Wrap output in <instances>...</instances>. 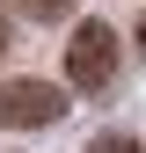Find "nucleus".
<instances>
[{
  "label": "nucleus",
  "instance_id": "obj_6",
  "mask_svg": "<svg viewBox=\"0 0 146 153\" xmlns=\"http://www.w3.org/2000/svg\"><path fill=\"white\" fill-rule=\"evenodd\" d=\"M139 59H146V15H139Z\"/></svg>",
  "mask_w": 146,
  "mask_h": 153
},
{
  "label": "nucleus",
  "instance_id": "obj_5",
  "mask_svg": "<svg viewBox=\"0 0 146 153\" xmlns=\"http://www.w3.org/2000/svg\"><path fill=\"white\" fill-rule=\"evenodd\" d=\"M7 44H15V29H7V15H0V59H7Z\"/></svg>",
  "mask_w": 146,
  "mask_h": 153
},
{
  "label": "nucleus",
  "instance_id": "obj_1",
  "mask_svg": "<svg viewBox=\"0 0 146 153\" xmlns=\"http://www.w3.org/2000/svg\"><path fill=\"white\" fill-rule=\"evenodd\" d=\"M110 73H117V36L110 22H80L66 44V95H102Z\"/></svg>",
  "mask_w": 146,
  "mask_h": 153
},
{
  "label": "nucleus",
  "instance_id": "obj_4",
  "mask_svg": "<svg viewBox=\"0 0 146 153\" xmlns=\"http://www.w3.org/2000/svg\"><path fill=\"white\" fill-rule=\"evenodd\" d=\"M15 7H29V15H66L73 0H15Z\"/></svg>",
  "mask_w": 146,
  "mask_h": 153
},
{
  "label": "nucleus",
  "instance_id": "obj_3",
  "mask_svg": "<svg viewBox=\"0 0 146 153\" xmlns=\"http://www.w3.org/2000/svg\"><path fill=\"white\" fill-rule=\"evenodd\" d=\"M88 153H146V146H139V139H124V131H102Z\"/></svg>",
  "mask_w": 146,
  "mask_h": 153
},
{
  "label": "nucleus",
  "instance_id": "obj_2",
  "mask_svg": "<svg viewBox=\"0 0 146 153\" xmlns=\"http://www.w3.org/2000/svg\"><path fill=\"white\" fill-rule=\"evenodd\" d=\"M66 102H73V95L51 88V80H22V73L0 80V124H7V131H44V124H59Z\"/></svg>",
  "mask_w": 146,
  "mask_h": 153
}]
</instances>
